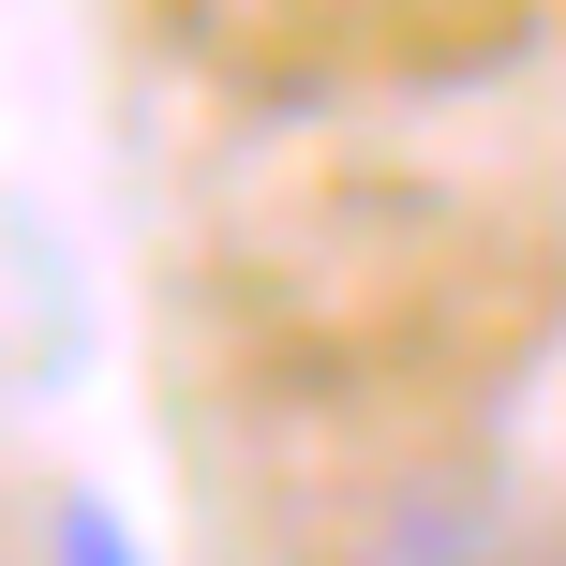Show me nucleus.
I'll return each mask as SVG.
<instances>
[{"mask_svg": "<svg viewBox=\"0 0 566 566\" xmlns=\"http://www.w3.org/2000/svg\"><path fill=\"white\" fill-rule=\"evenodd\" d=\"M60 566H135V552H119L105 507H60Z\"/></svg>", "mask_w": 566, "mask_h": 566, "instance_id": "nucleus-1", "label": "nucleus"}]
</instances>
